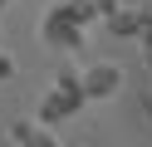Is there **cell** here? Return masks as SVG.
I'll list each match as a JSON object with an SVG mask.
<instances>
[{
	"mask_svg": "<svg viewBox=\"0 0 152 147\" xmlns=\"http://www.w3.org/2000/svg\"><path fill=\"white\" fill-rule=\"evenodd\" d=\"M98 20L93 0H54L39 20V39L54 49H83V29Z\"/></svg>",
	"mask_w": 152,
	"mask_h": 147,
	"instance_id": "1",
	"label": "cell"
},
{
	"mask_svg": "<svg viewBox=\"0 0 152 147\" xmlns=\"http://www.w3.org/2000/svg\"><path fill=\"white\" fill-rule=\"evenodd\" d=\"M88 103L83 98V83H79V69H59L54 74V88L39 98V118L34 123H44V127H54V123H64V118H74L79 108Z\"/></svg>",
	"mask_w": 152,
	"mask_h": 147,
	"instance_id": "2",
	"label": "cell"
},
{
	"mask_svg": "<svg viewBox=\"0 0 152 147\" xmlns=\"http://www.w3.org/2000/svg\"><path fill=\"white\" fill-rule=\"evenodd\" d=\"M79 83H83V98H88V103L93 98H113L123 88V69L113 64V59H98V64H88L79 74Z\"/></svg>",
	"mask_w": 152,
	"mask_h": 147,
	"instance_id": "3",
	"label": "cell"
},
{
	"mask_svg": "<svg viewBox=\"0 0 152 147\" xmlns=\"http://www.w3.org/2000/svg\"><path fill=\"white\" fill-rule=\"evenodd\" d=\"M10 137H15V147H59V137H54L44 123H34V118H15Z\"/></svg>",
	"mask_w": 152,
	"mask_h": 147,
	"instance_id": "4",
	"label": "cell"
},
{
	"mask_svg": "<svg viewBox=\"0 0 152 147\" xmlns=\"http://www.w3.org/2000/svg\"><path fill=\"white\" fill-rule=\"evenodd\" d=\"M103 20H108V34L113 39H137V29H142V15H137V10H113V15H103Z\"/></svg>",
	"mask_w": 152,
	"mask_h": 147,
	"instance_id": "5",
	"label": "cell"
},
{
	"mask_svg": "<svg viewBox=\"0 0 152 147\" xmlns=\"http://www.w3.org/2000/svg\"><path fill=\"white\" fill-rule=\"evenodd\" d=\"M5 78H15V59L0 49V83H5Z\"/></svg>",
	"mask_w": 152,
	"mask_h": 147,
	"instance_id": "6",
	"label": "cell"
},
{
	"mask_svg": "<svg viewBox=\"0 0 152 147\" xmlns=\"http://www.w3.org/2000/svg\"><path fill=\"white\" fill-rule=\"evenodd\" d=\"M118 5H123V0H93V10H98V15H113Z\"/></svg>",
	"mask_w": 152,
	"mask_h": 147,
	"instance_id": "7",
	"label": "cell"
},
{
	"mask_svg": "<svg viewBox=\"0 0 152 147\" xmlns=\"http://www.w3.org/2000/svg\"><path fill=\"white\" fill-rule=\"evenodd\" d=\"M142 29H152V5H147V10H142Z\"/></svg>",
	"mask_w": 152,
	"mask_h": 147,
	"instance_id": "8",
	"label": "cell"
},
{
	"mask_svg": "<svg viewBox=\"0 0 152 147\" xmlns=\"http://www.w3.org/2000/svg\"><path fill=\"white\" fill-rule=\"evenodd\" d=\"M142 108H147V113H152V88H147V93H142Z\"/></svg>",
	"mask_w": 152,
	"mask_h": 147,
	"instance_id": "9",
	"label": "cell"
},
{
	"mask_svg": "<svg viewBox=\"0 0 152 147\" xmlns=\"http://www.w3.org/2000/svg\"><path fill=\"white\" fill-rule=\"evenodd\" d=\"M142 59H147V69H152V44H142Z\"/></svg>",
	"mask_w": 152,
	"mask_h": 147,
	"instance_id": "10",
	"label": "cell"
},
{
	"mask_svg": "<svg viewBox=\"0 0 152 147\" xmlns=\"http://www.w3.org/2000/svg\"><path fill=\"white\" fill-rule=\"evenodd\" d=\"M5 5H10V0H0V10H5Z\"/></svg>",
	"mask_w": 152,
	"mask_h": 147,
	"instance_id": "11",
	"label": "cell"
}]
</instances>
